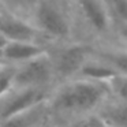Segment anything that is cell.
Returning <instances> with one entry per match:
<instances>
[{
	"mask_svg": "<svg viewBox=\"0 0 127 127\" xmlns=\"http://www.w3.org/2000/svg\"><path fill=\"white\" fill-rule=\"evenodd\" d=\"M111 98L105 83L72 78L53 86L47 107L49 119L55 126H64L93 115Z\"/></svg>",
	"mask_w": 127,
	"mask_h": 127,
	"instance_id": "obj_1",
	"label": "cell"
},
{
	"mask_svg": "<svg viewBox=\"0 0 127 127\" xmlns=\"http://www.w3.org/2000/svg\"><path fill=\"white\" fill-rule=\"evenodd\" d=\"M29 22L47 47L77 41L70 1L33 0Z\"/></svg>",
	"mask_w": 127,
	"mask_h": 127,
	"instance_id": "obj_2",
	"label": "cell"
},
{
	"mask_svg": "<svg viewBox=\"0 0 127 127\" xmlns=\"http://www.w3.org/2000/svg\"><path fill=\"white\" fill-rule=\"evenodd\" d=\"M47 52L53 64L56 81L59 83L77 77L82 64L93 52V45L81 41H71L66 44L51 45Z\"/></svg>",
	"mask_w": 127,
	"mask_h": 127,
	"instance_id": "obj_3",
	"label": "cell"
},
{
	"mask_svg": "<svg viewBox=\"0 0 127 127\" xmlns=\"http://www.w3.org/2000/svg\"><path fill=\"white\" fill-rule=\"evenodd\" d=\"M56 83V74L48 52L14 68L12 86L52 89Z\"/></svg>",
	"mask_w": 127,
	"mask_h": 127,
	"instance_id": "obj_4",
	"label": "cell"
},
{
	"mask_svg": "<svg viewBox=\"0 0 127 127\" xmlns=\"http://www.w3.org/2000/svg\"><path fill=\"white\" fill-rule=\"evenodd\" d=\"M52 89L11 86L0 97V120L19 115L47 102Z\"/></svg>",
	"mask_w": 127,
	"mask_h": 127,
	"instance_id": "obj_5",
	"label": "cell"
},
{
	"mask_svg": "<svg viewBox=\"0 0 127 127\" xmlns=\"http://www.w3.org/2000/svg\"><path fill=\"white\" fill-rule=\"evenodd\" d=\"M0 36L7 42L11 41H25V42H41V36L37 33L29 21L14 15L12 12L7 11L0 3Z\"/></svg>",
	"mask_w": 127,
	"mask_h": 127,
	"instance_id": "obj_6",
	"label": "cell"
},
{
	"mask_svg": "<svg viewBox=\"0 0 127 127\" xmlns=\"http://www.w3.org/2000/svg\"><path fill=\"white\" fill-rule=\"evenodd\" d=\"M48 51L41 42H25V41H11L6 42L0 49V63L4 67H15L26 63L34 58L44 55Z\"/></svg>",
	"mask_w": 127,
	"mask_h": 127,
	"instance_id": "obj_7",
	"label": "cell"
},
{
	"mask_svg": "<svg viewBox=\"0 0 127 127\" xmlns=\"http://www.w3.org/2000/svg\"><path fill=\"white\" fill-rule=\"evenodd\" d=\"M116 77V72L100 58H97L93 52L88 58V60L82 64L81 70L78 71L75 78L81 79L92 81V82H98V83H108Z\"/></svg>",
	"mask_w": 127,
	"mask_h": 127,
	"instance_id": "obj_8",
	"label": "cell"
},
{
	"mask_svg": "<svg viewBox=\"0 0 127 127\" xmlns=\"http://www.w3.org/2000/svg\"><path fill=\"white\" fill-rule=\"evenodd\" d=\"M93 53L104 60L116 72V75L127 77V48L100 44L93 47Z\"/></svg>",
	"mask_w": 127,
	"mask_h": 127,
	"instance_id": "obj_9",
	"label": "cell"
},
{
	"mask_svg": "<svg viewBox=\"0 0 127 127\" xmlns=\"http://www.w3.org/2000/svg\"><path fill=\"white\" fill-rule=\"evenodd\" d=\"M94 115L108 127H127V104L109 98L105 101Z\"/></svg>",
	"mask_w": 127,
	"mask_h": 127,
	"instance_id": "obj_10",
	"label": "cell"
},
{
	"mask_svg": "<svg viewBox=\"0 0 127 127\" xmlns=\"http://www.w3.org/2000/svg\"><path fill=\"white\" fill-rule=\"evenodd\" d=\"M49 119L47 102L32 108V109L22 112L19 115L7 118L0 120V127H34L40 123H44Z\"/></svg>",
	"mask_w": 127,
	"mask_h": 127,
	"instance_id": "obj_11",
	"label": "cell"
},
{
	"mask_svg": "<svg viewBox=\"0 0 127 127\" xmlns=\"http://www.w3.org/2000/svg\"><path fill=\"white\" fill-rule=\"evenodd\" d=\"M107 8L111 17L113 30L116 28L127 25V1L126 0H113V1H105Z\"/></svg>",
	"mask_w": 127,
	"mask_h": 127,
	"instance_id": "obj_12",
	"label": "cell"
},
{
	"mask_svg": "<svg viewBox=\"0 0 127 127\" xmlns=\"http://www.w3.org/2000/svg\"><path fill=\"white\" fill-rule=\"evenodd\" d=\"M108 88H109L111 98L127 104V77L116 75L108 83Z\"/></svg>",
	"mask_w": 127,
	"mask_h": 127,
	"instance_id": "obj_13",
	"label": "cell"
},
{
	"mask_svg": "<svg viewBox=\"0 0 127 127\" xmlns=\"http://www.w3.org/2000/svg\"><path fill=\"white\" fill-rule=\"evenodd\" d=\"M14 68L12 67H0V97L12 86Z\"/></svg>",
	"mask_w": 127,
	"mask_h": 127,
	"instance_id": "obj_14",
	"label": "cell"
},
{
	"mask_svg": "<svg viewBox=\"0 0 127 127\" xmlns=\"http://www.w3.org/2000/svg\"><path fill=\"white\" fill-rule=\"evenodd\" d=\"M79 127H108V126L93 113V115H89L85 119H82Z\"/></svg>",
	"mask_w": 127,
	"mask_h": 127,
	"instance_id": "obj_15",
	"label": "cell"
},
{
	"mask_svg": "<svg viewBox=\"0 0 127 127\" xmlns=\"http://www.w3.org/2000/svg\"><path fill=\"white\" fill-rule=\"evenodd\" d=\"M113 32H115V34H116V38H118V41L122 42L119 47L127 48V25L120 26V28H116Z\"/></svg>",
	"mask_w": 127,
	"mask_h": 127,
	"instance_id": "obj_16",
	"label": "cell"
},
{
	"mask_svg": "<svg viewBox=\"0 0 127 127\" xmlns=\"http://www.w3.org/2000/svg\"><path fill=\"white\" fill-rule=\"evenodd\" d=\"M34 127H55V124H53L51 120H47V122H44V123H40V124H37V126H34Z\"/></svg>",
	"mask_w": 127,
	"mask_h": 127,
	"instance_id": "obj_17",
	"label": "cell"
},
{
	"mask_svg": "<svg viewBox=\"0 0 127 127\" xmlns=\"http://www.w3.org/2000/svg\"><path fill=\"white\" fill-rule=\"evenodd\" d=\"M79 126H81V120L70 123V124H64V126H55V127H79Z\"/></svg>",
	"mask_w": 127,
	"mask_h": 127,
	"instance_id": "obj_18",
	"label": "cell"
},
{
	"mask_svg": "<svg viewBox=\"0 0 127 127\" xmlns=\"http://www.w3.org/2000/svg\"><path fill=\"white\" fill-rule=\"evenodd\" d=\"M6 42H7V41H6V40H4V38H3V37L0 36V49H1V48H3V47H4V45H6Z\"/></svg>",
	"mask_w": 127,
	"mask_h": 127,
	"instance_id": "obj_19",
	"label": "cell"
},
{
	"mask_svg": "<svg viewBox=\"0 0 127 127\" xmlns=\"http://www.w3.org/2000/svg\"><path fill=\"white\" fill-rule=\"evenodd\" d=\"M0 67H3V66H1V63H0Z\"/></svg>",
	"mask_w": 127,
	"mask_h": 127,
	"instance_id": "obj_20",
	"label": "cell"
}]
</instances>
